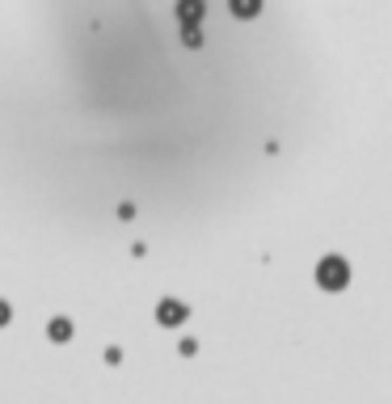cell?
I'll list each match as a JSON object with an SVG mask.
<instances>
[{
  "label": "cell",
  "instance_id": "6da1fadb",
  "mask_svg": "<svg viewBox=\"0 0 392 404\" xmlns=\"http://www.w3.org/2000/svg\"><path fill=\"white\" fill-rule=\"evenodd\" d=\"M346 282V261H338V257H329V261H321V287H329V291H338Z\"/></svg>",
  "mask_w": 392,
  "mask_h": 404
},
{
  "label": "cell",
  "instance_id": "7a4b0ae2",
  "mask_svg": "<svg viewBox=\"0 0 392 404\" xmlns=\"http://www.w3.org/2000/svg\"><path fill=\"white\" fill-rule=\"evenodd\" d=\"M182 316H186V312H182V308H160V320H165V325H177V320H182Z\"/></svg>",
  "mask_w": 392,
  "mask_h": 404
},
{
  "label": "cell",
  "instance_id": "3957f363",
  "mask_svg": "<svg viewBox=\"0 0 392 404\" xmlns=\"http://www.w3.org/2000/svg\"><path fill=\"white\" fill-rule=\"evenodd\" d=\"M51 333H55V341H63V337H68V320H55Z\"/></svg>",
  "mask_w": 392,
  "mask_h": 404
}]
</instances>
